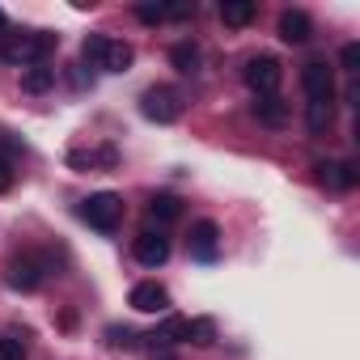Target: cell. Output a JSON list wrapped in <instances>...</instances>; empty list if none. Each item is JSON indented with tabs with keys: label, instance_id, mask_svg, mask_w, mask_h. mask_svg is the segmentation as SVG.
I'll return each instance as SVG.
<instances>
[{
	"label": "cell",
	"instance_id": "6da1fadb",
	"mask_svg": "<svg viewBox=\"0 0 360 360\" xmlns=\"http://www.w3.org/2000/svg\"><path fill=\"white\" fill-rule=\"evenodd\" d=\"M56 47H60V34H51V30L0 34V60H5V64H18V68H34V64H43Z\"/></svg>",
	"mask_w": 360,
	"mask_h": 360
},
{
	"label": "cell",
	"instance_id": "7a4b0ae2",
	"mask_svg": "<svg viewBox=\"0 0 360 360\" xmlns=\"http://www.w3.org/2000/svg\"><path fill=\"white\" fill-rule=\"evenodd\" d=\"M56 271V259L51 255H39V250H26V255H18L13 263H9V288H18V292H34L47 276Z\"/></svg>",
	"mask_w": 360,
	"mask_h": 360
},
{
	"label": "cell",
	"instance_id": "3957f363",
	"mask_svg": "<svg viewBox=\"0 0 360 360\" xmlns=\"http://www.w3.org/2000/svg\"><path fill=\"white\" fill-rule=\"evenodd\" d=\"M81 217H85L98 233H115V229H119V221H123V200H119L115 191H98V195H89V200H85Z\"/></svg>",
	"mask_w": 360,
	"mask_h": 360
},
{
	"label": "cell",
	"instance_id": "277c9868",
	"mask_svg": "<svg viewBox=\"0 0 360 360\" xmlns=\"http://www.w3.org/2000/svg\"><path fill=\"white\" fill-rule=\"evenodd\" d=\"M140 110L153 123H174L178 115H183V94H178L174 85H153V89H144Z\"/></svg>",
	"mask_w": 360,
	"mask_h": 360
},
{
	"label": "cell",
	"instance_id": "5b68a950",
	"mask_svg": "<svg viewBox=\"0 0 360 360\" xmlns=\"http://www.w3.org/2000/svg\"><path fill=\"white\" fill-rule=\"evenodd\" d=\"M301 89L309 102H335V68L326 60H309L301 68Z\"/></svg>",
	"mask_w": 360,
	"mask_h": 360
},
{
	"label": "cell",
	"instance_id": "8992f818",
	"mask_svg": "<svg viewBox=\"0 0 360 360\" xmlns=\"http://www.w3.org/2000/svg\"><path fill=\"white\" fill-rule=\"evenodd\" d=\"M246 85L255 89V98L259 94H276L280 89V81H284V68H280V60L276 56H255L250 64H246Z\"/></svg>",
	"mask_w": 360,
	"mask_h": 360
},
{
	"label": "cell",
	"instance_id": "52a82bcc",
	"mask_svg": "<svg viewBox=\"0 0 360 360\" xmlns=\"http://www.w3.org/2000/svg\"><path fill=\"white\" fill-rule=\"evenodd\" d=\"M314 178L322 187H330V191H352L360 183V169H356V161H318Z\"/></svg>",
	"mask_w": 360,
	"mask_h": 360
},
{
	"label": "cell",
	"instance_id": "ba28073f",
	"mask_svg": "<svg viewBox=\"0 0 360 360\" xmlns=\"http://www.w3.org/2000/svg\"><path fill=\"white\" fill-rule=\"evenodd\" d=\"M131 255H136V263H144V267H161V263L169 259V238H165V233H153V229H144V233L136 238Z\"/></svg>",
	"mask_w": 360,
	"mask_h": 360
},
{
	"label": "cell",
	"instance_id": "9c48e42d",
	"mask_svg": "<svg viewBox=\"0 0 360 360\" xmlns=\"http://www.w3.org/2000/svg\"><path fill=\"white\" fill-rule=\"evenodd\" d=\"M217 250H221V229H217V221H200V225L191 229V255H195L200 263H212Z\"/></svg>",
	"mask_w": 360,
	"mask_h": 360
},
{
	"label": "cell",
	"instance_id": "30bf717a",
	"mask_svg": "<svg viewBox=\"0 0 360 360\" xmlns=\"http://www.w3.org/2000/svg\"><path fill=\"white\" fill-rule=\"evenodd\" d=\"M127 301H131V309H140V314H161V309H169V292H165L161 284H153V280L136 284Z\"/></svg>",
	"mask_w": 360,
	"mask_h": 360
},
{
	"label": "cell",
	"instance_id": "8fae6325",
	"mask_svg": "<svg viewBox=\"0 0 360 360\" xmlns=\"http://www.w3.org/2000/svg\"><path fill=\"white\" fill-rule=\"evenodd\" d=\"M309 34H314L309 13H301V9H284V13H280V39H284V43L301 47V43H309Z\"/></svg>",
	"mask_w": 360,
	"mask_h": 360
},
{
	"label": "cell",
	"instance_id": "7c38bea8",
	"mask_svg": "<svg viewBox=\"0 0 360 360\" xmlns=\"http://www.w3.org/2000/svg\"><path fill=\"white\" fill-rule=\"evenodd\" d=\"M131 60H136V51H131V43H123V39H106V47H102V56H98V64H102L106 72H127Z\"/></svg>",
	"mask_w": 360,
	"mask_h": 360
},
{
	"label": "cell",
	"instance_id": "4fadbf2b",
	"mask_svg": "<svg viewBox=\"0 0 360 360\" xmlns=\"http://www.w3.org/2000/svg\"><path fill=\"white\" fill-rule=\"evenodd\" d=\"M255 115H259V123H267V127H284V123H288V102H284L280 94H259V98H255Z\"/></svg>",
	"mask_w": 360,
	"mask_h": 360
},
{
	"label": "cell",
	"instance_id": "5bb4252c",
	"mask_svg": "<svg viewBox=\"0 0 360 360\" xmlns=\"http://www.w3.org/2000/svg\"><path fill=\"white\" fill-rule=\"evenodd\" d=\"M255 13H259L255 0H221V22H225V26H233V30L250 26V22H255Z\"/></svg>",
	"mask_w": 360,
	"mask_h": 360
},
{
	"label": "cell",
	"instance_id": "9a60e30c",
	"mask_svg": "<svg viewBox=\"0 0 360 360\" xmlns=\"http://www.w3.org/2000/svg\"><path fill=\"white\" fill-rule=\"evenodd\" d=\"M187 322H191V318H178V314H174V318H165L148 339H153V343H187Z\"/></svg>",
	"mask_w": 360,
	"mask_h": 360
},
{
	"label": "cell",
	"instance_id": "2e32d148",
	"mask_svg": "<svg viewBox=\"0 0 360 360\" xmlns=\"http://www.w3.org/2000/svg\"><path fill=\"white\" fill-rule=\"evenodd\" d=\"M51 85H56V68H47V64H34V68L22 72V89L26 94H47Z\"/></svg>",
	"mask_w": 360,
	"mask_h": 360
},
{
	"label": "cell",
	"instance_id": "e0dca14e",
	"mask_svg": "<svg viewBox=\"0 0 360 360\" xmlns=\"http://www.w3.org/2000/svg\"><path fill=\"white\" fill-rule=\"evenodd\" d=\"M169 64L178 72H200V47L195 43H174L169 47Z\"/></svg>",
	"mask_w": 360,
	"mask_h": 360
},
{
	"label": "cell",
	"instance_id": "ac0fdd59",
	"mask_svg": "<svg viewBox=\"0 0 360 360\" xmlns=\"http://www.w3.org/2000/svg\"><path fill=\"white\" fill-rule=\"evenodd\" d=\"M148 212H153V221L169 225V221H178V217H183V204H178V195H153Z\"/></svg>",
	"mask_w": 360,
	"mask_h": 360
},
{
	"label": "cell",
	"instance_id": "d6986e66",
	"mask_svg": "<svg viewBox=\"0 0 360 360\" xmlns=\"http://www.w3.org/2000/svg\"><path fill=\"white\" fill-rule=\"evenodd\" d=\"M330 119H335V102H309V106H305V123H309V131H326Z\"/></svg>",
	"mask_w": 360,
	"mask_h": 360
},
{
	"label": "cell",
	"instance_id": "ffe728a7",
	"mask_svg": "<svg viewBox=\"0 0 360 360\" xmlns=\"http://www.w3.org/2000/svg\"><path fill=\"white\" fill-rule=\"evenodd\" d=\"M212 339H217V322H212V318H191V322H187V343L208 347Z\"/></svg>",
	"mask_w": 360,
	"mask_h": 360
},
{
	"label": "cell",
	"instance_id": "44dd1931",
	"mask_svg": "<svg viewBox=\"0 0 360 360\" xmlns=\"http://www.w3.org/2000/svg\"><path fill=\"white\" fill-rule=\"evenodd\" d=\"M0 360H26V343L18 335H5L0 339Z\"/></svg>",
	"mask_w": 360,
	"mask_h": 360
},
{
	"label": "cell",
	"instance_id": "7402d4cb",
	"mask_svg": "<svg viewBox=\"0 0 360 360\" xmlns=\"http://www.w3.org/2000/svg\"><path fill=\"white\" fill-rule=\"evenodd\" d=\"M136 18L144 26H157V22H165V5H136Z\"/></svg>",
	"mask_w": 360,
	"mask_h": 360
},
{
	"label": "cell",
	"instance_id": "603a6c76",
	"mask_svg": "<svg viewBox=\"0 0 360 360\" xmlns=\"http://www.w3.org/2000/svg\"><path fill=\"white\" fill-rule=\"evenodd\" d=\"M106 343H110V347H131L136 335H131L127 326H106Z\"/></svg>",
	"mask_w": 360,
	"mask_h": 360
},
{
	"label": "cell",
	"instance_id": "cb8c5ba5",
	"mask_svg": "<svg viewBox=\"0 0 360 360\" xmlns=\"http://www.w3.org/2000/svg\"><path fill=\"white\" fill-rule=\"evenodd\" d=\"M165 18H174V22L195 18V0H178V5H165Z\"/></svg>",
	"mask_w": 360,
	"mask_h": 360
},
{
	"label": "cell",
	"instance_id": "d4e9b609",
	"mask_svg": "<svg viewBox=\"0 0 360 360\" xmlns=\"http://www.w3.org/2000/svg\"><path fill=\"white\" fill-rule=\"evenodd\" d=\"M102 47H106V39H102V34H89V39H85V47H81V56L98 64V56H102Z\"/></svg>",
	"mask_w": 360,
	"mask_h": 360
},
{
	"label": "cell",
	"instance_id": "484cf974",
	"mask_svg": "<svg viewBox=\"0 0 360 360\" xmlns=\"http://www.w3.org/2000/svg\"><path fill=\"white\" fill-rule=\"evenodd\" d=\"M339 60H343L347 72H356V68H360V43H347V47L339 51Z\"/></svg>",
	"mask_w": 360,
	"mask_h": 360
},
{
	"label": "cell",
	"instance_id": "4316f807",
	"mask_svg": "<svg viewBox=\"0 0 360 360\" xmlns=\"http://www.w3.org/2000/svg\"><path fill=\"white\" fill-rule=\"evenodd\" d=\"M5 191H13V165L0 157V195H5Z\"/></svg>",
	"mask_w": 360,
	"mask_h": 360
},
{
	"label": "cell",
	"instance_id": "83f0119b",
	"mask_svg": "<svg viewBox=\"0 0 360 360\" xmlns=\"http://www.w3.org/2000/svg\"><path fill=\"white\" fill-rule=\"evenodd\" d=\"M148 360H178V356H174V352H153Z\"/></svg>",
	"mask_w": 360,
	"mask_h": 360
},
{
	"label": "cell",
	"instance_id": "f1b7e54d",
	"mask_svg": "<svg viewBox=\"0 0 360 360\" xmlns=\"http://www.w3.org/2000/svg\"><path fill=\"white\" fill-rule=\"evenodd\" d=\"M0 30H5V9H0Z\"/></svg>",
	"mask_w": 360,
	"mask_h": 360
}]
</instances>
